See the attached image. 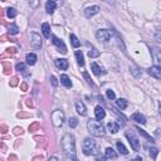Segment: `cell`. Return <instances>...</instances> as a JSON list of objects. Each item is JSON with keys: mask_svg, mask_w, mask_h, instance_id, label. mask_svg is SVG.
<instances>
[{"mask_svg": "<svg viewBox=\"0 0 161 161\" xmlns=\"http://www.w3.org/2000/svg\"><path fill=\"white\" fill-rule=\"evenodd\" d=\"M62 149L64 154L67 156H74L76 155V141H74V136L71 135V133H66L63 137H62Z\"/></svg>", "mask_w": 161, "mask_h": 161, "instance_id": "obj_1", "label": "cell"}, {"mask_svg": "<svg viewBox=\"0 0 161 161\" xmlns=\"http://www.w3.org/2000/svg\"><path fill=\"white\" fill-rule=\"evenodd\" d=\"M87 127H88V131H89L91 133H92L93 136H96V137L105 136V133H106L103 125H102L101 122L96 121V120H89V121H88Z\"/></svg>", "mask_w": 161, "mask_h": 161, "instance_id": "obj_2", "label": "cell"}, {"mask_svg": "<svg viewBox=\"0 0 161 161\" xmlns=\"http://www.w3.org/2000/svg\"><path fill=\"white\" fill-rule=\"evenodd\" d=\"M83 154L86 156H91V155H98V146L94 140L92 138H86L82 145Z\"/></svg>", "mask_w": 161, "mask_h": 161, "instance_id": "obj_3", "label": "cell"}, {"mask_svg": "<svg viewBox=\"0 0 161 161\" xmlns=\"http://www.w3.org/2000/svg\"><path fill=\"white\" fill-rule=\"evenodd\" d=\"M64 122V113L62 110H56L52 113V123L56 127H61Z\"/></svg>", "mask_w": 161, "mask_h": 161, "instance_id": "obj_4", "label": "cell"}, {"mask_svg": "<svg viewBox=\"0 0 161 161\" xmlns=\"http://www.w3.org/2000/svg\"><path fill=\"white\" fill-rule=\"evenodd\" d=\"M126 137L128 138V142H130L131 147L135 150V151H138V150H140V141H138V138L135 136V133H133L132 131H127Z\"/></svg>", "mask_w": 161, "mask_h": 161, "instance_id": "obj_5", "label": "cell"}, {"mask_svg": "<svg viewBox=\"0 0 161 161\" xmlns=\"http://www.w3.org/2000/svg\"><path fill=\"white\" fill-rule=\"evenodd\" d=\"M30 44H31V47H33L34 49H40V48H42V44H43L40 35L33 31V33L30 34Z\"/></svg>", "mask_w": 161, "mask_h": 161, "instance_id": "obj_6", "label": "cell"}, {"mask_svg": "<svg viewBox=\"0 0 161 161\" xmlns=\"http://www.w3.org/2000/svg\"><path fill=\"white\" fill-rule=\"evenodd\" d=\"M52 42H53V44L58 48V52H62L63 54H66L67 53V47H66V44H64V42L62 39L57 38L56 35H52Z\"/></svg>", "mask_w": 161, "mask_h": 161, "instance_id": "obj_7", "label": "cell"}, {"mask_svg": "<svg viewBox=\"0 0 161 161\" xmlns=\"http://www.w3.org/2000/svg\"><path fill=\"white\" fill-rule=\"evenodd\" d=\"M96 38H97L100 42H108L111 38V33L107 29H100L96 33Z\"/></svg>", "mask_w": 161, "mask_h": 161, "instance_id": "obj_8", "label": "cell"}, {"mask_svg": "<svg viewBox=\"0 0 161 161\" xmlns=\"http://www.w3.org/2000/svg\"><path fill=\"white\" fill-rule=\"evenodd\" d=\"M147 72H149V74H150L151 77L156 78V79H161V68H160V67H157V66L150 67V68L147 69Z\"/></svg>", "mask_w": 161, "mask_h": 161, "instance_id": "obj_9", "label": "cell"}, {"mask_svg": "<svg viewBox=\"0 0 161 161\" xmlns=\"http://www.w3.org/2000/svg\"><path fill=\"white\" fill-rule=\"evenodd\" d=\"M98 13H100V8H98V7H96V5H93V7H88L87 9L84 10V15H86L87 18L93 17V15L98 14Z\"/></svg>", "mask_w": 161, "mask_h": 161, "instance_id": "obj_10", "label": "cell"}, {"mask_svg": "<svg viewBox=\"0 0 161 161\" xmlns=\"http://www.w3.org/2000/svg\"><path fill=\"white\" fill-rule=\"evenodd\" d=\"M56 66L59 68L61 71H66L69 67V63L67 59H64V58H59V59H56Z\"/></svg>", "mask_w": 161, "mask_h": 161, "instance_id": "obj_11", "label": "cell"}, {"mask_svg": "<svg viewBox=\"0 0 161 161\" xmlns=\"http://www.w3.org/2000/svg\"><path fill=\"white\" fill-rule=\"evenodd\" d=\"M94 116H96V119L97 120H103L105 117H106V111L103 110V107H101V106H97L94 108Z\"/></svg>", "mask_w": 161, "mask_h": 161, "instance_id": "obj_12", "label": "cell"}, {"mask_svg": "<svg viewBox=\"0 0 161 161\" xmlns=\"http://www.w3.org/2000/svg\"><path fill=\"white\" fill-rule=\"evenodd\" d=\"M91 69H92V72L96 74V76H101V74H105V73H106L105 69L101 68L96 62H93L92 64H91Z\"/></svg>", "mask_w": 161, "mask_h": 161, "instance_id": "obj_13", "label": "cell"}, {"mask_svg": "<svg viewBox=\"0 0 161 161\" xmlns=\"http://www.w3.org/2000/svg\"><path fill=\"white\" fill-rule=\"evenodd\" d=\"M76 110L77 112L80 115V116H84L86 113H87V108H86V106L82 101H77L76 102Z\"/></svg>", "mask_w": 161, "mask_h": 161, "instance_id": "obj_14", "label": "cell"}, {"mask_svg": "<svg viewBox=\"0 0 161 161\" xmlns=\"http://www.w3.org/2000/svg\"><path fill=\"white\" fill-rule=\"evenodd\" d=\"M132 120L137 123H141V125H145V123H146V119H145V116L141 115L140 112H135V113L132 115Z\"/></svg>", "mask_w": 161, "mask_h": 161, "instance_id": "obj_15", "label": "cell"}, {"mask_svg": "<svg viewBox=\"0 0 161 161\" xmlns=\"http://www.w3.org/2000/svg\"><path fill=\"white\" fill-rule=\"evenodd\" d=\"M57 8V3L56 1H52V0H49V1L45 3V10L48 14H53L54 13V10Z\"/></svg>", "mask_w": 161, "mask_h": 161, "instance_id": "obj_16", "label": "cell"}, {"mask_svg": "<svg viewBox=\"0 0 161 161\" xmlns=\"http://www.w3.org/2000/svg\"><path fill=\"white\" fill-rule=\"evenodd\" d=\"M152 57H154V61L156 62L159 66H161V50H159L157 48H152Z\"/></svg>", "mask_w": 161, "mask_h": 161, "instance_id": "obj_17", "label": "cell"}, {"mask_svg": "<svg viewBox=\"0 0 161 161\" xmlns=\"http://www.w3.org/2000/svg\"><path fill=\"white\" fill-rule=\"evenodd\" d=\"M105 156L106 159H111V160H115L117 157V154L115 152V150L112 149V147H107L105 150Z\"/></svg>", "mask_w": 161, "mask_h": 161, "instance_id": "obj_18", "label": "cell"}, {"mask_svg": "<svg viewBox=\"0 0 161 161\" xmlns=\"http://www.w3.org/2000/svg\"><path fill=\"white\" fill-rule=\"evenodd\" d=\"M107 127H108V131H110L111 133H117V132H119V130H120L119 123H116V122H113V121H111V122L107 123Z\"/></svg>", "mask_w": 161, "mask_h": 161, "instance_id": "obj_19", "label": "cell"}, {"mask_svg": "<svg viewBox=\"0 0 161 161\" xmlns=\"http://www.w3.org/2000/svg\"><path fill=\"white\" fill-rule=\"evenodd\" d=\"M25 61H26V64H29V66H34V64L37 63V56L34 54V53H28Z\"/></svg>", "mask_w": 161, "mask_h": 161, "instance_id": "obj_20", "label": "cell"}, {"mask_svg": "<svg viewBox=\"0 0 161 161\" xmlns=\"http://www.w3.org/2000/svg\"><path fill=\"white\" fill-rule=\"evenodd\" d=\"M61 83L64 86V87H67V88L72 87V82H71V79H69V77L67 76V74H62V76H61Z\"/></svg>", "mask_w": 161, "mask_h": 161, "instance_id": "obj_21", "label": "cell"}, {"mask_svg": "<svg viewBox=\"0 0 161 161\" xmlns=\"http://www.w3.org/2000/svg\"><path fill=\"white\" fill-rule=\"evenodd\" d=\"M42 31H43V35H44L45 38H50V26L48 23L42 24Z\"/></svg>", "mask_w": 161, "mask_h": 161, "instance_id": "obj_22", "label": "cell"}, {"mask_svg": "<svg viewBox=\"0 0 161 161\" xmlns=\"http://www.w3.org/2000/svg\"><path fill=\"white\" fill-rule=\"evenodd\" d=\"M116 105H117V107H119V108L126 110L127 106H128V102H127L126 100H123V98H119V100L116 101Z\"/></svg>", "mask_w": 161, "mask_h": 161, "instance_id": "obj_23", "label": "cell"}, {"mask_svg": "<svg viewBox=\"0 0 161 161\" xmlns=\"http://www.w3.org/2000/svg\"><path fill=\"white\" fill-rule=\"evenodd\" d=\"M116 147H117V150H119V152H120V154H122V155H127V154H128L127 149L125 147V145H123L122 142L117 141V142H116Z\"/></svg>", "mask_w": 161, "mask_h": 161, "instance_id": "obj_24", "label": "cell"}, {"mask_svg": "<svg viewBox=\"0 0 161 161\" xmlns=\"http://www.w3.org/2000/svg\"><path fill=\"white\" fill-rule=\"evenodd\" d=\"M76 58H77V63L79 64V66H84V57H83L82 50L76 52Z\"/></svg>", "mask_w": 161, "mask_h": 161, "instance_id": "obj_25", "label": "cell"}, {"mask_svg": "<svg viewBox=\"0 0 161 161\" xmlns=\"http://www.w3.org/2000/svg\"><path fill=\"white\" fill-rule=\"evenodd\" d=\"M17 71L21 74H24V76H28V73H26V66L24 63H18L17 64Z\"/></svg>", "mask_w": 161, "mask_h": 161, "instance_id": "obj_26", "label": "cell"}, {"mask_svg": "<svg viewBox=\"0 0 161 161\" xmlns=\"http://www.w3.org/2000/svg\"><path fill=\"white\" fill-rule=\"evenodd\" d=\"M69 39H71V42H72V44H73V47H76V48H78L79 45H80V42H79V39L77 38L74 34H71L69 35Z\"/></svg>", "mask_w": 161, "mask_h": 161, "instance_id": "obj_27", "label": "cell"}, {"mask_svg": "<svg viewBox=\"0 0 161 161\" xmlns=\"http://www.w3.org/2000/svg\"><path fill=\"white\" fill-rule=\"evenodd\" d=\"M17 14H18V12L14 8H8L7 9V15L9 18H15V17H17Z\"/></svg>", "mask_w": 161, "mask_h": 161, "instance_id": "obj_28", "label": "cell"}, {"mask_svg": "<svg viewBox=\"0 0 161 161\" xmlns=\"http://www.w3.org/2000/svg\"><path fill=\"white\" fill-rule=\"evenodd\" d=\"M19 33V28L15 24H12L9 26V34H13V35H15V34H18Z\"/></svg>", "mask_w": 161, "mask_h": 161, "instance_id": "obj_29", "label": "cell"}, {"mask_svg": "<svg viewBox=\"0 0 161 161\" xmlns=\"http://www.w3.org/2000/svg\"><path fill=\"white\" fill-rule=\"evenodd\" d=\"M68 125H69V127L76 128V127L78 126V120L76 119V117H72V119H69V121H68Z\"/></svg>", "mask_w": 161, "mask_h": 161, "instance_id": "obj_30", "label": "cell"}, {"mask_svg": "<svg viewBox=\"0 0 161 161\" xmlns=\"http://www.w3.org/2000/svg\"><path fill=\"white\" fill-rule=\"evenodd\" d=\"M88 56H89V58H97L100 56V52L96 49V48H92V49L88 52Z\"/></svg>", "mask_w": 161, "mask_h": 161, "instance_id": "obj_31", "label": "cell"}, {"mask_svg": "<svg viewBox=\"0 0 161 161\" xmlns=\"http://www.w3.org/2000/svg\"><path fill=\"white\" fill-rule=\"evenodd\" d=\"M107 97H108L110 100H115L116 98V94H115V92H113V91H112V89H108V91H107Z\"/></svg>", "mask_w": 161, "mask_h": 161, "instance_id": "obj_32", "label": "cell"}, {"mask_svg": "<svg viewBox=\"0 0 161 161\" xmlns=\"http://www.w3.org/2000/svg\"><path fill=\"white\" fill-rule=\"evenodd\" d=\"M83 77L86 78V80H87V83H88V84L93 86V82H92V79H91V77L88 76V73H87V72H83Z\"/></svg>", "mask_w": 161, "mask_h": 161, "instance_id": "obj_33", "label": "cell"}, {"mask_svg": "<svg viewBox=\"0 0 161 161\" xmlns=\"http://www.w3.org/2000/svg\"><path fill=\"white\" fill-rule=\"evenodd\" d=\"M137 130H138V132H140V133H141V135H142L143 137H146V138H149V140H151V141H152V138H151V136H150V135H147V133H146V132H145L143 130H141V128H138V127H137Z\"/></svg>", "mask_w": 161, "mask_h": 161, "instance_id": "obj_34", "label": "cell"}, {"mask_svg": "<svg viewBox=\"0 0 161 161\" xmlns=\"http://www.w3.org/2000/svg\"><path fill=\"white\" fill-rule=\"evenodd\" d=\"M155 39L161 43V30H156V31H155Z\"/></svg>", "mask_w": 161, "mask_h": 161, "instance_id": "obj_35", "label": "cell"}, {"mask_svg": "<svg viewBox=\"0 0 161 161\" xmlns=\"http://www.w3.org/2000/svg\"><path fill=\"white\" fill-rule=\"evenodd\" d=\"M17 84H18V78L17 77H13L12 80H10V86H12V87H15Z\"/></svg>", "mask_w": 161, "mask_h": 161, "instance_id": "obj_36", "label": "cell"}, {"mask_svg": "<svg viewBox=\"0 0 161 161\" xmlns=\"http://www.w3.org/2000/svg\"><path fill=\"white\" fill-rule=\"evenodd\" d=\"M150 154H152V157L155 159L156 157V155H157V150L155 149V147H152V149H150Z\"/></svg>", "mask_w": 161, "mask_h": 161, "instance_id": "obj_37", "label": "cell"}, {"mask_svg": "<svg viewBox=\"0 0 161 161\" xmlns=\"http://www.w3.org/2000/svg\"><path fill=\"white\" fill-rule=\"evenodd\" d=\"M38 126H39L38 122H34L31 126H29V131H33V130H35V128H38Z\"/></svg>", "mask_w": 161, "mask_h": 161, "instance_id": "obj_38", "label": "cell"}, {"mask_svg": "<svg viewBox=\"0 0 161 161\" xmlns=\"http://www.w3.org/2000/svg\"><path fill=\"white\" fill-rule=\"evenodd\" d=\"M50 80H52V84L54 86V87H56V86H58V80H57V78H56L54 76L50 77Z\"/></svg>", "mask_w": 161, "mask_h": 161, "instance_id": "obj_39", "label": "cell"}, {"mask_svg": "<svg viewBox=\"0 0 161 161\" xmlns=\"http://www.w3.org/2000/svg\"><path fill=\"white\" fill-rule=\"evenodd\" d=\"M26 88H28L26 83H23V84H21V89H23V91H26Z\"/></svg>", "mask_w": 161, "mask_h": 161, "instance_id": "obj_40", "label": "cell"}, {"mask_svg": "<svg viewBox=\"0 0 161 161\" xmlns=\"http://www.w3.org/2000/svg\"><path fill=\"white\" fill-rule=\"evenodd\" d=\"M105 160H106V156H105V157H102V156L100 157V156H98L97 159H96V161H105Z\"/></svg>", "mask_w": 161, "mask_h": 161, "instance_id": "obj_41", "label": "cell"}, {"mask_svg": "<svg viewBox=\"0 0 161 161\" xmlns=\"http://www.w3.org/2000/svg\"><path fill=\"white\" fill-rule=\"evenodd\" d=\"M21 131H23V130H21V128H15V133H17V135H18L19 132L21 133Z\"/></svg>", "mask_w": 161, "mask_h": 161, "instance_id": "obj_42", "label": "cell"}, {"mask_svg": "<svg viewBox=\"0 0 161 161\" xmlns=\"http://www.w3.org/2000/svg\"><path fill=\"white\" fill-rule=\"evenodd\" d=\"M48 161H58V159H57V157H50Z\"/></svg>", "mask_w": 161, "mask_h": 161, "instance_id": "obj_43", "label": "cell"}, {"mask_svg": "<svg viewBox=\"0 0 161 161\" xmlns=\"http://www.w3.org/2000/svg\"><path fill=\"white\" fill-rule=\"evenodd\" d=\"M133 161H142V160H141V157H137V159H135Z\"/></svg>", "mask_w": 161, "mask_h": 161, "instance_id": "obj_44", "label": "cell"}, {"mask_svg": "<svg viewBox=\"0 0 161 161\" xmlns=\"http://www.w3.org/2000/svg\"><path fill=\"white\" fill-rule=\"evenodd\" d=\"M159 112H160V115H161V103L159 105Z\"/></svg>", "mask_w": 161, "mask_h": 161, "instance_id": "obj_45", "label": "cell"}, {"mask_svg": "<svg viewBox=\"0 0 161 161\" xmlns=\"http://www.w3.org/2000/svg\"><path fill=\"white\" fill-rule=\"evenodd\" d=\"M73 161H76V160H73Z\"/></svg>", "mask_w": 161, "mask_h": 161, "instance_id": "obj_46", "label": "cell"}]
</instances>
